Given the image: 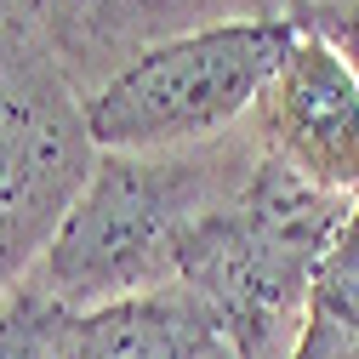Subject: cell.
<instances>
[{
  "label": "cell",
  "mask_w": 359,
  "mask_h": 359,
  "mask_svg": "<svg viewBox=\"0 0 359 359\" xmlns=\"http://www.w3.org/2000/svg\"><path fill=\"white\" fill-rule=\"evenodd\" d=\"M257 154L251 120L200 149L103 154L29 285L69 313L177 285L189 234L251 177Z\"/></svg>",
  "instance_id": "1"
},
{
  "label": "cell",
  "mask_w": 359,
  "mask_h": 359,
  "mask_svg": "<svg viewBox=\"0 0 359 359\" xmlns=\"http://www.w3.org/2000/svg\"><path fill=\"white\" fill-rule=\"evenodd\" d=\"M348 211L353 200L257 154L251 177L189 234L177 285L211 313L234 359H291L308 320L313 268Z\"/></svg>",
  "instance_id": "2"
},
{
  "label": "cell",
  "mask_w": 359,
  "mask_h": 359,
  "mask_svg": "<svg viewBox=\"0 0 359 359\" xmlns=\"http://www.w3.org/2000/svg\"><path fill=\"white\" fill-rule=\"evenodd\" d=\"M97 160L103 149L69 63L0 0V302L29 285Z\"/></svg>",
  "instance_id": "3"
},
{
  "label": "cell",
  "mask_w": 359,
  "mask_h": 359,
  "mask_svg": "<svg viewBox=\"0 0 359 359\" xmlns=\"http://www.w3.org/2000/svg\"><path fill=\"white\" fill-rule=\"evenodd\" d=\"M297 23L285 18H229L171 34L137 52L97 92H86V120L103 154H165L200 149L240 131L268 92Z\"/></svg>",
  "instance_id": "4"
},
{
  "label": "cell",
  "mask_w": 359,
  "mask_h": 359,
  "mask_svg": "<svg viewBox=\"0 0 359 359\" xmlns=\"http://www.w3.org/2000/svg\"><path fill=\"white\" fill-rule=\"evenodd\" d=\"M251 137L302 183L359 200V80L320 34L297 29L251 109Z\"/></svg>",
  "instance_id": "5"
},
{
  "label": "cell",
  "mask_w": 359,
  "mask_h": 359,
  "mask_svg": "<svg viewBox=\"0 0 359 359\" xmlns=\"http://www.w3.org/2000/svg\"><path fill=\"white\" fill-rule=\"evenodd\" d=\"M6 6H18L52 40L80 92H97L109 74L171 34L229 18H285L291 0H6Z\"/></svg>",
  "instance_id": "6"
},
{
  "label": "cell",
  "mask_w": 359,
  "mask_h": 359,
  "mask_svg": "<svg viewBox=\"0 0 359 359\" xmlns=\"http://www.w3.org/2000/svg\"><path fill=\"white\" fill-rule=\"evenodd\" d=\"M52 359H234V348L183 285H165L69 313Z\"/></svg>",
  "instance_id": "7"
},
{
  "label": "cell",
  "mask_w": 359,
  "mask_h": 359,
  "mask_svg": "<svg viewBox=\"0 0 359 359\" xmlns=\"http://www.w3.org/2000/svg\"><path fill=\"white\" fill-rule=\"evenodd\" d=\"M308 320H320L342 337H359V200L342 217L337 240L325 245L320 268H313V291H308Z\"/></svg>",
  "instance_id": "8"
},
{
  "label": "cell",
  "mask_w": 359,
  "mask_h": 359,
  "mask_svg": "<svg viewBox=\"0 0 359 359\" xmlns=\"http://www.w3.org/2000/svg\"><path fill=\"white\" fill-rule=\"evenodd\" d=\"M63 320H69L63 302H52L34 285H18L0 302V359H52L57 337H63Z\"/></svg>",
  "instance_id": "9"
},
{
  "label": "cell",
  "mask_w": 359,
  "mask_h": 359,
  "mask_svg": "<svg viewBox=\"0 0 359 359\" xmlns=\"http://www.w3.org/2000/svg\"><path fill=\"white\" fill-rule=\"evenodd\" d=\"M291 23L320 34L325 46L353 69L359 80V0H313V6H291Z\"/></svg>",
  "instance_id": "10"
},
{
  "label": "cell",
  "mask_w": 359,
  "mask_h": 359,
  "mask_svg": "<svg viewBox=\"0 0 359 359\" xmlns=\"http://www.w3.org/2000/svg\"><path fill=\"white\" fill-rule=\"evenodd\" d=\"M291 6H313V0H291Z\"/></svg>",
  "instance_id": "11"
}]
</instances>
